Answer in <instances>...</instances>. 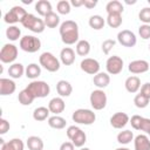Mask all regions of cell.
Listing matches in <instances>:
<instances>
[{
    "instance_id": "1",
    "label": "cell",
    "mask_w": 150,
    "mask_h": 150,
    "mask_svg": "<svg viewBox=\"0 0 150 150\" xmlns=\"http://www.w3.org/2000/svg\"><path fill=\"white\" fill-rule=\"evenodd\" d=\"M60 36L64 45L79 42V26L73 20H66L60 25Z\"/></svg>"
},
{
    "instance_id": "2",
    "label": "cell",
    "mask_w": 150,
    "mask_h": 150,
    "mask_svg": "<svg viewBox=\"0 0 150 150\" xmlns=\"http://www.w3.org/2000/svg\"><path fill=\"white\" fill-rule=\"evenodd\" d=\"M26 89L35 97V98H42V97H47L50 93V87L47 82L45 81H38V80H34L32 81L27 87Z\"/></svg>"
},
{
    "instance_id": "3",
    "label": "cell",
    "mask_w": 150,
    "mask_h": 150,
    "mask_svg": "<svg viewBox=\"0 0 150 150\" xmlns=\"http://www.w3.org/2000/svg\"><path fill=\"white\" fill-rule=\"evenodd\" d=\"M71 118L75 123L77 124H84V125H90L95 122L96 120V115L93 110L90 109H83V108H80V109H76L73 115H71Z\"/></svg>"
},
{
    "instance_id": "4",
    "label": "cell",
    "mask_w": 150,
    "mask_h": 150,
    "mask_svg": "<svg viewBox=\"0 0 150 150\" xmlns=\"http://www.w3.org/2000/svg\"><path fill=\"white\" fill-rule=\"evenodd\" d=\"M39 62H40V66L43 67L46 70L50 71V73H55L60 69V61L59 59L52 54L50 52H45L40 55L39 57Z\"/></svg>"
},
{
    "instance_id": "5",
    "label": "cell",
    "mask_w": 150,
    "mask_h": 150,
    "mask_svg": "<svg viewBox=\"0 0 150 150\" xmlns=\"http://www.w3.org/2000/svg\"><path fill=\"white\" fill-rule=\"evenodd\" d=\"M27 11L21 6H13L4 16V21L9 25H14L16 22H22L23 19L27 16Z\"/></svg>"
},
{
    "instance_id": "6",
    "label": "cell",
    "mask_w": 150,
    "mask_h": 150,
    "mask_svg": "<svg viewBox=\"0 0 150 150\" xmlns=\"http://www.w3.org/2000/svg\"><path fill=\"white\" fill-rule=\"evenodd\" d=\"M21 25L25 28L32 30L33 33H42L45 30V28H46V25H45L43 20L38 18V16H35L34 14H30V13L27 14V16L23 19Z\"/></svg>"
},
{
    "instance_id": "7",
    "label": "cell",
    "mask_w": 150,
    "mask_h": 150,
    "mask_svg": "<svg viewBox=\"0 0 150 150\" xmlns=\"http://www.w3.org/2000/svg\"><path fill=\"white\" fill-rule=\"evenodd\" d=\"M20 48L26 53H36L41 48V41L34 35H25L20 39Z\"/></svg>"
},
{
    "instance_id": "8",
    "label": "cell",
    "mask_w": 150,
    "mask_h": 150,
    "mask_svg": "<svg viewBox=\"0 0 150 150\" xmlns=\"http://www.w3.org/2000/svg\"><path fill=\"white\" fill-rule=\"evenodd\" d=\"M90 104L94 108V110H102L107 105V94L103 91V89H96L93 90L90 94Z\"/></svg>"
},
{
    "instance_id": "9",
    "label": "cell",
    "mask_w": 150,
    "mask_h": 150,
    "mask_svg": "<svg viewBox=\"0 0 150 150\" xmlns=\"http://www.w3.org/2000/svg\"><path fill=\"white\" fill-rule=\"evenodd\" d=\"M18 57V47L13 43H6L0 50V60L2 63H12Z\"/></svg>"
},
{
    "instance_id": "10",
    "label": "cell",
    "mask_w": 150,
    "mask_h": 150,
    "mask_svg": "<svg viewBox=\"0 0 150 150\" xmlns=\"http://www.w3.org/2000/svg\"><path fill=\"white\" fill-rule=\"evenodd\" d=\"M105 68L107 73L110 75H117L122 71L123 69V60L118 55H112L109 56L107 62H105Z\"/></svg>"
},
{
    "instance_id": "11",
    "label": "cell",
    "mask_w": 150,
    "mask_h": 150,
    "mask_svg": "<svg viewBox=\"0 0 150 150\" xmlns=\"http://www.w3.org/2000/svg\"><path fill=\"white\" fill-rule=\"evenodd\" d=\"M117 41L120 45H122L123 47H134L137 43V38L135 35L134 32L129 30V29H123L121 32H118L117 34Z\"/></svg>"
},
{
    "instance_id": "12",
    "label": "cell",
    "mask_w": 150,
    "mask_h": 150,
    "mask_svg": "<svg viewBox=\"0 0 150 150\" xmlns=\"http://www.w3.org/2000/svg\"><path fill=\"white\" fill-rule=\"evenodd\" d=\"M81 69L90 75H96L97 73H100V63L97 60L91 59V57H86L81 61L80 63Z\"/></svg>"
},
{
    "instance_id": "13",
    "label": "cell",
    "mask_w": 150,
    "mask_h": 150,
    "mask_svg": "<svg viewBox=\"0 0 150 150\" xmlns=\"http://www.w3.org/2000/svg\"><path fill=\"white\" fill-rule=\"evenodd\" d=\"M129 121H130L129 116L125 112H122V111L115 112L110 117V124L115 129H122V128H124L129 123Z\"/></svg>"
},
{
    "instance_id": "14",
    "label": "cell",
    "mask_w": 150,
    "mask_h": 150,
    "mask_svg": "<svg viewBox=\"0 0 150 150\" xmlns=\"http://www.w3.org/2000/svg\"><path fill=\"white\" fill-rule=\"evenodd\" d=\"M149 68H150V64L145 60H134L128 66L129 71L132 74H143V73L148 71Z\"/></svg>"
},
{
    "instance_id": "15",
    "label": "cell",
    "mask_w": 150,
    "mask_h": 150,
    "mask_svg": "<svg viewBox=\"0 0 150 150\" xmlns=\"http://www.w3.org/2000/svg\"><path fill=\"white\" fill-rule=\"evenodd\" d=\"M16 89V84L11 79H0V95L1 96H8L12 95Z\"/></svg>"
},
{
    "instance_id": "16",
    "label": "cell",
    "mask_w": 150,
    "mask_h": 150,
    "mask_svg": "<svg viewBox=\"0 0 150 150\" xmlns=\"http://www.w3.org/2000/svg\"><path fill=\"white\" fill-rule=\"evenodd\" d=\"M64 108H66V103L62 97H54L48 103V109L54 115H59V114L63 112Z\"/></svg>"
},
{
    "instance_id": "17",
    "label": "cell",
    "mask_w": 150,
    "mask_h": 150,
    "mask_svg": "<svg viewBox=\"0 0 150 150\" xmlns=\"http://www.w3.org/2000/svg\"><path fill=\"white\" fill-rule=\"evenodd\" d=\"M60 60L64 66H71L75 62V52L70 47H64L60 52Z\"/></svg>"
},
{
    "instance_id": "18",
    "label": "cell",
    "mask_w": 150,
    "mask_h": 150,
    "mask_svg": "<svg viewBox=\"0 0 150 150\" xmlns=\"http://www.w3.org/2000/svg\"><path fill=\"white\" fill-rule=\"evenodd\" d=\"M1 143V150H23L25 144L20 138H12L8 142H4L2 138H0Z\"/></svg>"
},
{
    "instance_id": "19",
    "label": "cell",
    "mask_w": 150,
    "mask_h": 150,
    "mask_svg": "<svg viewBox=\"0 0 150 150\" xmlns=\"http://www.w3.org/2000/svg\"><path fill=\"white\" fill-rule=\"evenodd\" d=\"M124 87L127 89L128 93H131V94H135L137 93L139 89H141V80L138 76H129L125 82H124Z\"/></svg>"
},
{
    "instance_id": "20",
    "label": "cell",
    "mask_w": 150,
    "mask_h": 150,
    "mask_svg": "<svg viewBox=\"0 0 150 150\" xmlns=\"http://www.w3.org/2000/svg\"><path fill=\"white\" fill-rule=\"evenodd\" d=\"M93 82H94V84H95L98 89H103V88L108 87V84L110 83V76H109L108 73L100 71V73H97L96 75H94Z\"/></svg>"
},
{
    "instance_id": "21",
    "label": "cell",
    "mask_w": 150,
    "mask_h": 150,
    "mask_svg": "<svg viewBox=\"0 0 150 150\" xmlns=\"http://www.w3.org/2000/svg\"><path fill=\"white\" fill-rule=\"evenodd\" d=\"M135 150H150V138L146 135H137L134 138Z\"/></svg>"
},
{
    "instance_id": "22",
    "label": "cell",
    "mask_w": 150,
    "mask_h": 150,
    "mask_svg": "<svg viewBox=\"0 0 150 150\" xmlns=\"http://www.w3.org/2000/svg\"><path fill=\"white\" fill-rule=\"evenodd\" d=\"M56 91L60 95V97H68L73 93V87L68 81L60 80L56 83Z\"/></svg>"
},
{
    "instance_id": "23",
    "label": "cell",
    "mask_w": 150,
    "mask_h": 150,
    "mask_svg": "<svg viewBox=\"0 0 150 150\" xmlns=\"http://www.w3.org/2000/svg\"><path fill=\"white\" fill-rule=\"evenodd\" d=\"M35 11L38 12L39 15L45 18L47 14L53 12V7H52V4L48 0H39L35 4Z\"/></svg>"
},
{
    "instance_id": "24",
    "label": "cell",
    "mask_w": 150,
    "mask_h": 150,
    "mask_svg": "<svg viewBox=\"0 0 150 150\" xmlns=\"http://www.w3.org/2000/svg\"><path fill=\"white\" fill-rule=\"evenodd\" d=\"M25 71L26 69L23 68L22 63H12L8 67V75L12 79H20Z\"/></svg>"
},
{
    "instance_id": "25",
    "label": "cell",
    "mask_w": 150,
    "mask_h": 150,
    "mask_svg": "<svg viewBox=\"0 0 150 150\" xmlns=\"http://www.w3.org/2000/svg\"><path fill=\"white\" fill-rule=\"evenodd\" d=\"M27 79H30V80H35L38 79L40 75H41V67L36 63H29L27 67H26V71H25Z\"/></svg>"
},
{
    "instance_id": "26",
    "label": "cell",
    "mask_w": 150,
    "mask_h": 150,
    "mask_svg": "<svg viewBox=\"0 0 150 150\" xmlns=\"http://www.w3.org/2000/svg\"><path fill=\"white\" fill-rule=\"evenodd\" d=\"M66 124H67V121L59 115H54L48 118V125L53 129H57V130L63 129L66 128Z\"/></svg>"
},
{
    "instance_id": "27",
    "label": "cell",
    "mask_w": 150,
    "mask_h": 150,
    "mask_svg": "<svg viewBox=\"0 0 150 150\" xmlns=\"http://www.w3.org/2000/svg\"><path fill=\"white\" fill-rule=\"evenodd\" d=\"M26 144L29 150H43V141L39 136H29Z\"/></svg>"
},
{
    "instance_id": "28",
    "label": "cell",
    "mask_w": 150,
    "mask_h": 150,
    "mask_svg": "<svg viewBox=\"0 0 150 150\" xmlns=\"http://www.w3.org/2000/svg\"><path fill=\"white\" fill-rule=\"evenodd\" d=\"M88 23H89V26H90L93 29L100 30V29H102V28L104 27L105 20L103 19V16H101V15H98V14H95V15H91V16L89 18Z\"/></svg>"
},
{
    "instance_id": "29",
    "label": "cell",
    "mask_w": 150,
    "mask_h": 150,
    "mask_svg": "<svg viewBox=\"0 0 150 150\" xmlns=\"http://www.w3.org/2000/svg\"><path fill=\"white\" fill-rule=\"evenodd\" d=\"M105 11L108 14L110 13H118V14H122L124 8H123V5L121 1L118 0H111L109 1L107 5H105Z\"/></svg>"
},
{
    "instance_id": "30",
    "label": "cell",
    "mask_w": 150,
    "mask_h": 150,
    "mask_svg": "<svg viewBox=\"0 0 150 150\" xmlns=\"http://www.w3.org/2000/svg\"><path fill=\"white\" fill-rule=\"evenodd\" d=\"M43 22L48 28H56L60 23V16L55 12H52L43 18Z\"/></svg>"
},
{
    "instance_id": "31",
    "label": "cell",
    "mask_w": 150,
    "mask_h": 150,
    "mask_svg": "<svg viewBox=\"0 0 150 150\" xmlns=\"http://www.w3.org/2000/svg\"><path fill=\"white\" fill-rule=\"evenodd\" d=\"M49 112L50 111H49L48 108H46V107H38L33 111V118L35 121H38V122H42V121L49 118L48 117L49 116Z\"/></svg>"
},
{
    "instance_id": "32",
    "label": "cell",
    "mask_w": 150,
    "mask_h": 150,
    "mask_svg": "<svg viewBox=\"0 0 150 150\" xmlns=\"http://www.w3.org/2000/svg\"><path fill=\"white\" fill-rule=\"evenodd\" d=\"M109 27L111 28H117L122 25V14H118V13H110L107 15V19H105Z\"/></svg>"
},
{
    "instance_id": "33",
    "label": "cell",
    "mask_w": 150,
    "mask_h": 150,
    "mask_svg": "<svg viewBox=\"0 0 150 150\" xmlns=\"http://www.w3.org/2000/svg\"><path fill=\"white\" fill-rule=\"evenodd\" d=\"M18 100H19V103L22 104V105H29L33 103V101L35 100V97L25 88L23 90H21L18 95Z\"/></svg>"
},
{
    "instance_id": "34",
    "label": "cell",
    "mask_w": 150,
    "mask_h": 150,
    "mask_svg": "<svg viewBox=\"0 0 150 150\" xmlns=\"http://www.w3.org/2000/svg\"><path fill=\"white\" fill-rule=\"evenodd\" d=\"M90 52V43L87 40H79L76 43V54L80 56H87Z\"/></svg>"
},
{
    "instance_id": "35",
    "label": "cell",
    "mask_w": 150,
    "mask_h": 150,
    "mask_svg": "<svg viewBox=\"0 0 150 150\" xmlns=\"http://www.w3.org/2000/svg\"><path fill=\"white\" fill-rule=\"evenodd\" d=\"M6 36H7V39L8 40H11V41H16V40H19V39H21L20 36H21V29L19 28V27H16V26H9L7 29H6Z\"/></svg>"
},
{
    "instance_id": "36",
    "label": "cell",
    "mask_w": 150,
    "mask_h": 150,
    "mask_svg": "<svg viewBox=\"0 0 150 150\" xmlns=\"http://www.w3.org/2000/svg\"><path fill=\"white\" fill-rule=\"evenodd\" d=\"M131 141H134V134L131 130H123V131L118 132L117 142L120 144H129Z\"/></svg>"
},
{
    "instance_id": "37",
    "label": "cell",
    "mask_w": 150,
    "mask_h": 150,
    "mask_svg": "<svg viewBox=\"0 0 150 150\" xmlns=\"http://www.w3.org/2000/svg\"><path fill=\"white\" fill-rule=\"evenodd\" d=\"M87 142V135L83 130H79V132L71 138V143L76 146V148H82L84 145V143Z\"/></svg>"
},
{
    "instance_id": "38",
    "label": "cell",
    "mask_w": 150,
    "mask_h": 150,
    "mask_svg": "<svg viewBox=\"0 0 150 150\" xmlns=\"http://www.w3.org/2000/svg\"><path fill=\"white\" fill-rule=\"evenodd\" d=\"M70 6H71V5H70L69 1H67V0H61V1H59L57 5H56V11H57L59 14L66 15V14H69V13H70Z\"/></svg>"
},
{
    "instance_id": "39",
    "label": "cell",
    "mask_w": 150,
    "mask_h": 150,
    "mask_svg": "<svg viewBox=\"0 0 150 150\" xmlns=\"http://www.w3.org/2000/svg\"><path fill=\"white\" fill-rule=\"evenodd\" d=\"M149 101H150V100H149L148 97H145L144 95H142L141 93L137 94V95L134 97V103H135V105H136L137 108H139V109H143V108L148 107Z\"/></svg>"
},
{
    "instance_id": "40",
    "label": "cell",
    "mask_w": 150,
    "mask_h": 150,
    "mask_svg": "<svg viewBox=\"0 0 150 150\" xmlns=\"http://www.w3.org/2000/svg\"><path fill=\"white\" fill-rule=\"evenodd\" d=\"M138 19L144 25H150V7H144L138 13Z\"/></svg>"
},
{
    "instance_id": "41",
    "label": "cell",
    "mask_w": 150,
    "mask_h": 150,
    "mask_svg": "<svg viewBox=\"0 0 150 150\" xmlns=\"http://www.w3.org/2000/svg\"><path fill=\"white\" fill-rule=\"evenodd\" d=\"M115 45H116V41L112 40V39H107V40H104V41L102 42V52H103V54L108 55V54L110 53V50L115 47Z\"/></svg>"
},
{
    "instance_id": "42",
    "label": "cell",
    "mask_w": 150,
    "mask_h": 150,
    "mask_svg": "<svg viewBox=\"0 0 150 150\" xmlns=\"http://www.w3.org/2000/svg\"><path fill=\"white\" fill-rule=\"evenodd\" d=\"M138 34L143 40L150 39V25H141L138 28Z\"/></svg>"
},
{
    "instance_id": "43",
    "label": "cell",
    "mask_w": 150,
    "mask_h": 150,
    "mask_svg": "<svg viewBox=\"0 0 150 150\" xmlns=\"http://www.w3.org/2000/svg\"><path fill=\"white\" fill-rule=\"evenodd\" d=\"M142 121H143V117L139 116V115H134L131 116L130 118V124L131 127L135 129V130H141V124H142Z\"/></svg>"
},
{
    "instance_id": "44",
    "label": "cell",
    "mask_w": 150,
    "mask_h": 150,
    "mask_svg": "<svg viewBox=\"0 0 150 150\" xmlns=\"http://www.w3.org/2000/svg\"><path fill=\"white\" fill-rule=\"evenodd\" d=\"M9 128H11L9 122L5 118H0V135H5L9 130Z\"/></svg>"
},
{
    "instance_id": "45",
    "label": "cell",
    "mask_w": 150,
    "mask_h": 150,
    "mask_svg": "<svg viewBox=\"0 0 150 150\" xmlns=\"http://www.w3.org/2000/svg\"><path fill=\"white\" fill-rule=\"evenodd\" d=\"M79 130H80V128L79 127H76V125H70V127H68L67 128V130H66V134H67V137L71 141V138L79 132Z\"/></svg>"
},
{
    "instance_id": "46",
    "label": "cell",
    "mask_w": 150,
    "mask_h": 150,
    "mask_svg": "<svg viewBox=\"0 0 150 150\" xmlns=\"http://www.w3.org/2000/svg\"><path fill=\"white\" fill-rule=\"evenodd\" d=\"M141 94L144 95L145 97H148L150 100V82H146V83L142 84V87H141Z\"/></svg>"
},
{
    "instance_id": "47",
    "label": "cell",
    "mask_w": 150,
    "mask_h": 150,
    "mask_svg": "<svg viewBox=\"0 0 150 150\" xmlns=\"http://www.w3.org/2000/svg\"><path fill=\"white\" fill-rule=\"evenodd\" d=\"M150 130V118H145L143 117V121H142V124H141V131H144V132H149Z\"/></svg>"
},
{
    "instance_id": "48",
    "label": "cell",
    "mask_w": 150,
    "mask_h": 150,
    "mask_svg": "<svg viewBox=\"0 0 150 150\" xmlns=\"http://www.w3.org/2000/svg\"><path fill=\"white\" fill-rule=\"evenodd\" d=\"M74 149H75V145L71 142H63L60 145V150H74Z\"/></svg>"
},
{
    "instance_id": "49",
    "label": "cell",
    "mask_w": 150,
    "mask_h": 150,
    "mask_svg": "<svg viewBox=\"0 0 150 150\" xmlns=\"http://www.w3.org/2000/svg\"><path fill=\"white\" fill-rule=\"evenodd\" d=\"M96 5H97L96 0H84V4H83V6L87 7L88 9H91V8L96 7Z\"/></svg>"
},
{
    "instance_id": "50",
    "label": "cell",
    "mask_w": 150,
    "mask_h": 150,
    "mask_svg": "<svg viewBox=\"0 0 150 150\" xmlns=\"http://www.w3.org/2000/svg\"><path fill=\"white\" fill-rule=\"evenodd\" d=\"M83 4H84V0H71V1H70V5L74 6V7L83 6Z\"/></svg>"
},
{
    "instance_id": "51",
    "label": "cell",
    "mask_w": 150,
    "mask_h": 150,
    "mask_svg": "<svg viewBox=\"0 0 150 150\" xmlns=\"http://www.w3.org/2000/svg\"><path fill=\"white\" fill-rule=\"evenodd\" d=\"M125 4H128V5H132V4H136V1L134 0V1H129V0H125Z\"/></svg>"
},
{
    "instance_id": "52",
    "label": "cell",
    "mask_w": 150,
    "mask_h": 150,
    "mask_svg": "<svg viewBox=\"0 0 150 150\" xmlns=\"http://www.w3.org/2000/svg\"><path fill=\"white\" fill-rule=\"evenodd\" d=\"M115 150H130V149H128V148H117Z\"/></svg>"
},
{
    "instance_id": "53",
    "label": "cell",
    "mask_w": 150,
    "mask_h": 150,
    "mask_svg": "<svg viewBox=\"0 0 150 150\" xmlns=\"http://www.w3.org/2000/svg\"><path fill=\"white\" fill-rule=\"evenodd\" d=\"M80 150H90L89 148H84V146H82V148H80Z\"/></svg>"
},
{
    "instance_id": "54",
    "label": "cell",
    "mask_w": 150,
    "mask_h": 150,
    "mask_svg": "<svg viewBox=\"0 0 150 150\" xmlns=\"http://www.w3.org/2000/svg\"><path fill=\"white\" fill-rule=\"evenodd\" d=\"M148 135H149V136H150V130H149V132H148Z\"/></svg>"
},
{
    "instance_id": "55",
    "label": "cell",
    "mask_w": 150,
    "mask_h": 150,
    "mask_svg": "<svg viewBox=\"0 0 150 150\" xmlns=\"http://www.w3.org/2000/svg\"><path fill=\"white\" fill-rule=\"evenodd\" d=\"M148 2H149V5H150V0H148Z\"/></svg>"
},
{
    "instance_id": "56",
    "label": "cell",
    "mask_w": 150,
    "mask_h": 150,
    "mask_svg": "<svg viewBox=\"0 0 150 150\" xmlns=\"http://www.w3.org/2000/svg\"><path fill=\"white\" fill-rule=\"evenodd\" d=\"M149 50H150V45H149Z\"/></svg>"
}]
</instances>
